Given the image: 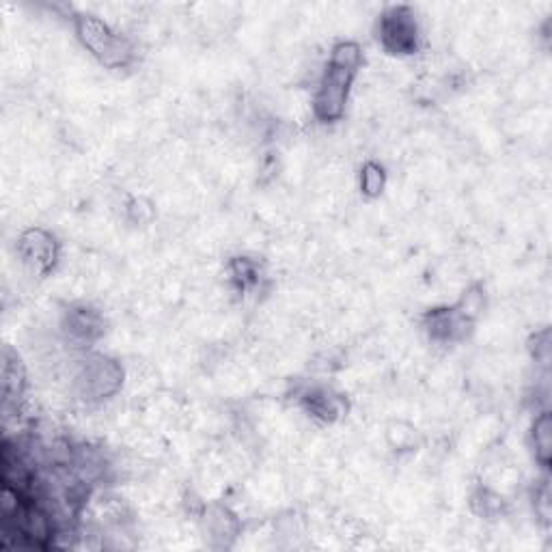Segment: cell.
I'll list each match as a JSON object with an SVG mask.
<instances>
[{"label":"cell","instance_id":"cell-1","mask_svg":"<svg viewBox=\"0 0 552 552\" xmlns=\"http://www.w3.org/2000/svg\"><path fill=\"white\" fill-rule=\"evenodd\" d=\"M78 35L95 57L106 67H123L132 59V46L126 37L110 31V26L100 18L82 16L78 20Z\"/></svg>","mask_w":552,"mask_h":552},{"label":"cell","instance_id":"cell-2","mask_svg":"<svg viewBox=\"0 0 552 552\" xmlns=\"http://www.w3.org/2000/svg\"><path fill=\"white\" fill-rule=\"evenodd\" d=\"M356 72L350 69H341L337 65H330L320 82V89L315 93V115L324 121H333L343 115L345 100H348V91Z\"/></svg>","mask_w":552,"mask_h":552},{"label":"cell","instance_id":"cell-3","mask_svg":"<svg viewBox=\"0 0 552 552\" xmlns=\"http://www.w3.org/2000/svg\"><path fill=\"white\" fill-rule=\"evenodd\" d=\"M123 374L119 365L106 361L102 356H95L85 363L78 374V386L82 395L89 399H104L119 391Z\"/></svg>","mask_w":552,"mask_h":552},{"label":"cell","instance_id":"cell-4","mask_svg":"<svg viewBox=\"0 0 552 552\" xmlns=\"http://www.w3.org/2000/svg\"><path fill=\"white\" fill-rule=\"evenodd\" d=\"M380 35L384 48L391 52H412L417 48V24L406 7L384 13Z\"/></svg>","mask_w":552,"mask_h":552},{"label":"cell","instance_id":"cell-5","mask_svg":"<svg viewBox=\"0 0 552 552\" xmlns=\"http://www.w3.org/2000/svg\"><path fill=\"white\" fill-rule=\"evenodd\" d=\"M20 253L26 264L37 270H48L54 264V257H57V246L46 231L31 229L20 240Z\"/></svg>","mask_w":552,"mask_h":552},{"label":"cell","instance_id":"cell-6","mask_svg":"<svg viewBox=\"0 0 552 552\" xmlns=\"http://www.w3.org/2000/svg\"><path fill=\"white\" fill-rule=\"evenodd\" d=\"M330 65L356 72L358 65H361V48L352 44V41H343V44L335 46L333 57H330Z\"/></svg>","mask_w":552,"mask_h":552},{"label":"cell","instance_id":"cell-7","mask_svg":"<svg viewBox=\"0 0 552 552\" xmlns=\"http://www.w3.org/2000/svg\"><path fill=\"white\" fill-rule=\"evenodd\" d=\"M535 449H537V455H540V462L548 464V455H550V419H548V414H542V417L535 421Z\"/></svg>","mask_w":552,"mask_h":552},{"label":"cell","instance_id":"cell-8","mask_svg":"<svg viewBox=\"0 0 552 552\" xmlns=\"http://www.w3.org/2000/svg\"><path fill=\"white\" fill-rule=\"evenodd\" d=\"M361 184H363L365 195H369V197L380 195L382 188H384V173H382V169L378 167V164H367V167L363 169Z\"/></svg>","mask_w":552,"mask_h":552}]
</instances>
